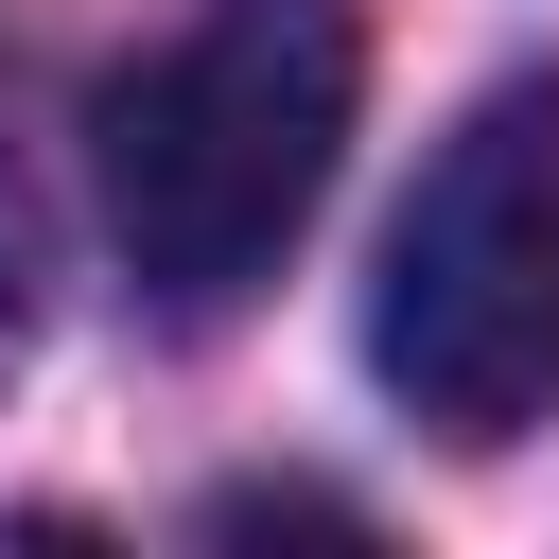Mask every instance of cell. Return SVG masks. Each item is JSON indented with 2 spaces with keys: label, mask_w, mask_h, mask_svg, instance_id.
<instances>
[{
  "label": "cell",
  "mask_w": 559,
  "mask_h": 559,
  "mask_svg": "<svg viewBox=\"0 0 559 559\" xmlns=\"http://www.w3.org/2000/svg\"><path fill=\"white\" fill-rule=\"evenodd\" d=\"M349 87H367L349 0H210L192 35H157L105 87V227H122V280L157 314L262 297L280 245L314 227L332 157H349Z\"/></svg>",
  "instance_id": "6da1fadb"
},
{
  "label": "cell",
  "mask_w": 559,
  "mask_h": 559,
  "mask_svg": "<svg viewBox=\"0 0 559 559\" xmlns=\"http://www.w3.org/2000/svg\"><path fill=\"white\" fill-rule=\"evenodd\" d=\"M367 367L454 454H507L559 419V70L489 87L419 157L384 280H367Z\"/></svg>",
  "instance_id": "7a4b0ae2"
}]
</instances>
